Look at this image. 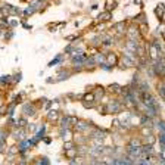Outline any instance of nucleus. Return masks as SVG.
I'll return each mask as SVG.
<instances>
[{
    "label": "nucleus",
    "mask_w": 165,
    "mask_h": 165,
    "mask_svg": "<svg viewBox=\"0 0 165 165\" xmlns=\"http://www.w3.org/2000/svg\"><path fill=\"white\" fill-rule=\"evenodd\" d=\"M69 147H74V143H72V142H66V143H65V149H69Z\"/></svg>",
    "instance_id": "18"
},
{
    "label": "nucleus",
    "mask_w": 165,
    "mask_h": 165,
    "mask_svg": "<svg viewBox=\"0 0 165 165\" xmlns=\"http://www.w3.org/2000/svg\"><path fill=\"white\" fill-rule=\"evenodd\" d=\"M7 25H9V27H16V25H18V21H16L15 18H9V19H7Z\"/></svg>",
    "instance_id": "14"
},
{
    "label": "nucleus",
    "mask_w": 165,
    "mask_h": 165,
    "mask_svg": "<svg viewBox=\"0 0 165 165\" xmlns=\"http://www.w3.org/2000/svg\"><path fill=\"white\" fill-rule=\"evenodd\" d=\"M109 90L120 93V91H121V85H118V84H112V85H109Z\"/></svg>",
    "instance_id": "15"
},
{
    "label": "nucleus",
    "mask_w": 165,
    "mask_h": 165,
    "mask_svg": "<svg viewBox=\"0 0 165 165\" xmlns=\"http://www.w3.org/2000/svg\"><path fill=\"white\" fill-rule=\"evenodd\" d=\"M158 91H159L161 97H164V99H165V84H161V85L158 87Z\"/></svg>",
    "instance_id": "17"
},
{
    "label": "nucleus",
    "mask_w": 165,
    "mask_h": 165,
    "mask_svg": "<svg viewBox=\"0 0 165 165\" xmlns=\"http://www.w3.org/2000/svg\"><path fill=\"white\" fill-rule=\"evenodd\" d=\"M18 125H21V127H22V125H27V120H25V118H24V120H19V121H18Z\"/></svg>",
    "instance_id": "19"
},
{
    "label": "nucleus",
    "mask_w": 165,
    "mask_h": 165,
    "mask_svg": "<svg viewBox=\"0 0 165 165\" xmlns=\"http://www.w3.org/2000/svg\"><path fill=\"white\" fill-rule=\"evenodd\" d=\"M22 112H24L25 115H34V114H36V111H34V106H33V105H25V106L22 108Z\"/></svg>",
    "instance_id": "6"
},
{
    "label": "nucleus",
    "mask_w": 165,
    "mask_h": 165,
    "mask_svg": "<svg viewBox=\"0 0 165 165\" xmlns=\"http://www.w3.org/2000/svg\"><path fill=\"white\" fill-rule=\"evenodd\" d=\"M115 30L118 31V34H125V24H124V22L118 24V25L115 27Z\"/></svg>",
    "instance_id": "13"
},
{
    "label": "nucleus",
    "mask_w": 165,
    "mask_h": 165,
    "mask_svg": "<svg viewBox=\"0 0 165 165\" xmlns=\"http://www.w3.org/2000/svg\"><path fill=\"white\" fill-rule=\"evenodd\" d=\"M139 36H140V33H139V30L136 28V27H130L128 28V37L131 39V40H139Z\"/></svg>",
    "instance_id": "3"
},
{
    "label": "nucleus",
    "mask_w": 165,
    "mask_h": 165,
    "mask_svg": "<svg viewBox=\"0 0 165 165\" xmlns=\"http://www.w3.org/2000/svg\"><path fill=\"white\" fill-rule=\"evenodd\" d=\"M121 111H123V105H121L120 102H112V103H111V108H108V112H114V114L121 112Z\"/></svg>",
    "instance_id": "2"
},
{
    "label": "nucleus",
    "mask_w": 165,
    "mask_h": 165,
    "mask_svg": "<svg viewBox=\"0 0 165 165\" xmlns=\"http://www.w3.org/2000/svg\"><path fill=\"white\" fill-rule=\"evenodd\" d=\"M85 61H87L85 55H77V56H74L72 64H74V65H84V64H85Z\"/></svg>",
    "instance_id": "4"
},
{
    "label": "nucleus",
    "mask_w": 165,
    "mask_h": 165,
    "mask_svg": "<svg viewBox=\"0 0 165 165\" xmlns=\"http://www.w3.org/2000/svg\"><path fill=\"white\" fill-rule=\"evenodd\" d=\"M111 16H112V15H111V12H109V10H106L105 13L99 15L97 21H99V22H100V21H109V19H111Z\"/></svg>",
    "instance_id": "9"
},
{
    "label": "nucleus",
    "mask_w": 165,
    "mask_h": 165,
    "mask_svg": "<svg viewBox=\"0 0 165 165\" xmlns=\"http://www.w3.org/2000/svg\"><path fill=\"white\" fill-rule=\"evenodd\" d=\"M77 155H78V150H77L75 147H69V149H66V156H68V158L72 159V158H75Z\"/></svg>",
    "instance_id": "8"
},
{
    "label": "nucleus",
    "mask_w": 165,
    "mask_h": 165,
    "mask_svg": "<svg viewBox=\"0 0 165 165\" xmlns=\"http://www.w3.org/2000/svg\"><path fill=\"white\" fill-rule=\"evenodd\" d=\"M88 127V124L85 123V121H77V123L74 124V128H75V131H78V133H81V131H84L85 128Z\"/></svg>",
    "instance_id": "5"
},
{
    "label": "nucleus",
    "mask_w": 165,
    "mask_h": 165,
    "mask_svg": "<svg viewBox=\"0 0 165 165\" xmlns=\"http://www.w3.org/2000/svg\"><path fill=\"white\" fill-rule=\"evenodd\" d=\"M94 93H85L84 96H82V100L84 102H87V103H90V102H94Z\"/></svg>",
    "instance_id": "10"
},
{
    "label": "nucleus",
    "mask_w": 165,
    "mask_h": 165,
    "mask_svg": "<svg viewBox=\"0 0 165 165\" xmlns=\"http://www.w3.org/2000/svg\"><path fill=\"white\" fill-rule=\"evenodd\" d=\"M158 46L153 43V44H150V47H149V55H150V58L153 59V61H156L158 59V56H159V53H158Z\"/></svg>",
    "instance_id": "1"
},
{
    "label": "nucleus",
    "mask_w": 165,
    "mask_h": 165,
    "mask_svg": "<svg viewBox=\"0 0 165 165\" xmlns=\"http://www.w3.org/2000/svg\"><path fill=\"white\" fill-rule=\"evenodd\" d=\"M58 117H59V115H58V112H56V111H50V112L47 114V118H49L50 121H56V120H58Z\"/></svg>",
    "instance_id": "12"
},
{
    "label": "nucleus",
    "mask_w": 165,
    "mask_h": 165,
    "mask_svg": "<svg viewBox=\"0 0 165 165\" xmlns=\"http://www.w3.org/2000/svg\"><path fill=\"white\" fill-rule=\"evenodd\" d=\"M34 128H36V125H33V124L28 125V131H34Z\"/></svg>",
    "instance_id": "20"
},
{
    "label": "nucleus",
    "mask_w": 165,
    "mask_h": 165,
    "mask_svg": "<svg viewBox=\"0 0 165 165\" xmlns=\"http://www.w3.org/2000/svg\"><path fill=\"white\" fill-rule=\"evenodd\" d=\"M131 123V117L130 115H123L121 118H120V124H123L124 127H128Z\"/></svg>",
    "instance_id": "7"
},
{
    "label": "nucleus",
    "mask_w": 165,
    "mask_h": 165,
    "mask_svg": "<svg viewBox=\"0 0 165 165\" xmlns=\"http://www.w3.org/2000/svg\"><path fill=\"white\" fill-rule=\"evenodd\" d=\"M27 147H28V140H22L19 143V150H25Z\"/></svg>",
    "instance_id": "16"
},
{
    "label": "nucleus",
    "mask_w": 165,
    "mask_h": 165,
    "mask_svg": "<svg viewBox=\"0 0 165 165\" xmlns=\"http://www.w3.org/2000/svg\"><path fill=\"white\" fill-rule=\"evenodd\" d=\"M162 37H164V39H165V31H164V36H162Z\"/></svg>",
    "instance_id": "21"
},
{
    "label": "nucleus",
    "mask_w": 165,
    "mask_h": 165,
    "mask_svg": "<svg viewBox=\"0 0 165 165\" xmlns=\"http://www.w3.org/2000/svg\"><path fill=\"white\" fill-rule=\"evenodd\" d=\"M108 136V133L106 131H102V130H96L94 133H93V137H96V139H105Z\"/></svg>",
    "instance_id": "11"
}]
</instances>
